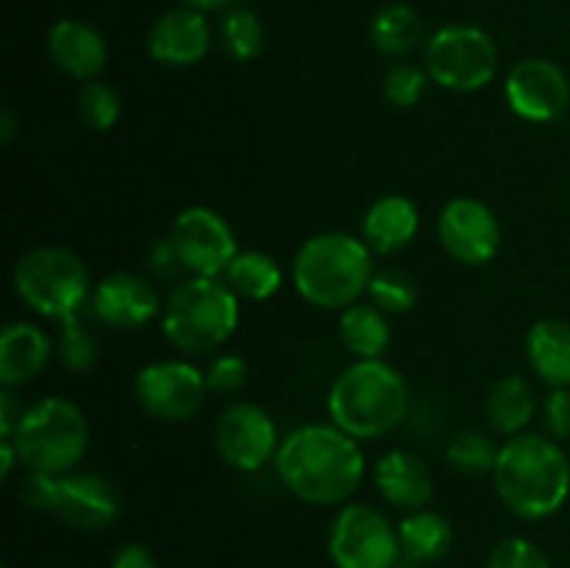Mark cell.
Returning <instances> with one entry per match:
<instances>
[{"instance_id":"cell-1","label":"cell","mask_w":570,"mask_h":568,"mask_svg":"<svg viewBox=\"0 0 570 568\" xmlns=\"http://www.w3.org/2000/svg\"><path fill=\"white\" fill-rule=\"evenodd\" d=\"M273 462L284 488L315 507L345 505L365 479V454L360 443L334 423L293 429L282 440Z\"/></svg>"},{"instance_id":"cell-2","label":"cell","mask_w":570,"mask_h":568,"mask_svg":"<svg viewBox=\"0 0 570 568\" xmlns=\"http://www.w3.org/2000/svg\"><path fill=\"white\" fill-rule=\"evenodd\" d=\"M493 484L501 505L523 521H543L570 496V462L554 438L523 432L499 449Z\"/></svg>"},{"instance_id":"cell-3","label":"cell","mask_w":570,"mask_h":568,"mask_svg":"<svg viewBox=\"0 0 570 568\" xmlns=\"http://www.w3.org/2000/svg\"><path fill=\"white\" fill-rule=\"evenodd\" d=\"M328 418L356 440L384 438L410 412V384L384 360H356L328 390Z\"/></svg>"},{"instance_id":"cell-4","label":"cell","mask_w":570,"mask_h":568,"mask_svg":"<svg viewBox=\"0 0 570 568\" xmlns=\"http://www.w3.org/2000/svg\"><path fill=\"white\" fill-rule=\"evenodd\" d=\"M373 251L345 232H323L306 239L293 262V284L317 310H348L373 282Z\"/></svg>"},{"instance_id":"cell-5","label":"cell","mask_w":570,"mask_h":568,"mask_svg":"<svg viewBox=\"0 0 570 568\" xmlns=\"http://www.w3.org/2000/svg\"><path fill=\"white\" fill-rule=\"evenodd\" d=\"M237 323L239 298L223 278H184L161 306V332L167 343L189 356L223 349L232 340Z\"/></svg>"},{"instance_id":"cell-6","label":"cell","mask_w":570,"mask_h":568,"mask_svg":"<svg viewBox=\"0 0 570 568\" xmlns=\"http://www.w3.org/2000/svg\"><path fill=\"white\" fill-rule=\"evenodd\" d=\"M11 440L28 471L59 477L76 471L87 457L89 421L78 404L61 395H48L28 407Z\"/></svg>"},{"instance_id":"cell-7","label":"cell","mask_w":570,"mask_h":568,"mask_svg":"<svg viewBox=\"0 0 570 568\" xmlns=\"http://www.w3.org/2000/svg\"><path fill=\"white\" fill-rule=\"evenodd\" d=\"M14 293L22 304L50 321L78 315L92 295L81 256L59 245H42L20 256L14 267Z\"/></svg>"},{"instance_id":"cell-8","label":"cell","mask_w":570,"mask_h":568,"mask_svg":"<svg viewBox=\"0 0 570 568\" xmlns=\"http://www.w3.org/2000/svg\"><path fill=\"white\" fill-rule=\"evenodd\" d=\"M33 510L53 512L67 527L98 532L120 516V499L109 479L100 473L70 471L59 477L31 473L22 490Z\"/></svg>"},{"instance_id":"cell-9","label":"cell","mask_w":570,"mask_h":568,"mask_svg":"<svg viewBox=\"0 0 570 568\" xmlns=\"http://www.w3.org/2000/svg\"><path fill=\"white\" fill-rule=\"evenodd\" d=\"M423 67L449 92H479L499 70V50L488 31L476 26H445L423 48Z\"/></svg>"},{"instance_id":"cell-10","label":"cell","mask_w":570,"mask_h":568,"mask_svg":"<svg viewBox=\"0 0 570 568\" xmlns=\"http://www.w3.org/2000/svg\"><path fill=\"white\" fill-rule=\"evenodd\" d=\"M328 557L337 568H393L401 557L399 527L379 507L345 505L328 529Z\"/></svg>"},{"instance_id":"cell-11","label":"cell","mask_w":570,"mask_h":568,"mask_svg":"<svg viewBox=\"0 0 570 568\" xmlns=\"http://www.w3.org/2000/svg\"><path fill=\"white\" fill-rule=\"evenodd\" d=\"M206 393V376L187 360L150 362L134 379L137 404L165 423H184L198 415Z\"/></svg>"},{"instance_id":"cell-12","label":"cell","mask_w":570,"mask_h":568,"mask_svg":"<svg viewBox=\"0 0 570 568\" xmlns=\"http://www.w3.org/2000/svg\"><path fill=\"white\" fill-rule=\"evenodd\" d=\"M167 237L173 239L181 265L193 276L220 278L239 254L228 221L209 206H189L178 212Z\"/></svg>"},{"instance_id":"cell-13","label":"cell","mask_w":570,"mask_h":568,"mask_svg":"<svg viewBox=\"0 0 570 568\" xmlns=\"http://www.w3.org/2000/svg\"><path fill=\"white\" fill-rule=\"evenodd\" d=\"M278 429L271 412L250 401L226 407L215 423V449L232 468L254 473L276 460Z\"/></svg>"},{"instance_id":"cell-14","label":"cell","mask_w":570,"mask_h":568,"mask_svg":"<svg viewBox=\"0 0 570 568\" xmlns=\"http://www.w3.org/2000/svg\"><path fill=\"white\" fill-rule=\"evenodd\" d=\"M440 245L462 265H488L501 248V223L488 204L476 198H454L438 217Z\"/></svg>"},{"instance_id":"cell-15","label":"cell","mask_w":570,"mask_h":568,"mask_svg":"<svg viewBox=\"0 0 570 568\" xmlns=\"http://www.w3.org/2000/svg\"><path fill=\"white\" fill-rule=\"evenodd\" d=\"M504 98L518 117L551 123L570 106V81L560 65L549 59H523L504 81Z\"/></svg>"},{"instance_id":"cell-16","label":"cell","mask_w":570,"mask_h":568,"mask_svg":"<svg viewBox=\"0 0 570 568\" xmlns=\"http://www.w3.org/2000/svg\"><path fill=\"white\" fill-rule=\"evenodd\" d=\"M92 315L111 329H139L159 315V290L150 278L131 271H117L100 278L89 295Z\"/></svg>"},{"instance_id":"cell-17","label":"cell","mask_w":570,"mask_h":568,"mask_svg":"<svg viewBox=\"0 0 570 568\" xmlns=\"http://www.w3.org/2000/svg\"><path fill=\"white\" fill-rule=\"evenodd\" d=\"M212 31L204 11L178 6L150 26L148 53L165 67H193L209 53Z\"/></svg>"},{"instance_id":"cell-18","label":"cell","mask_w":570,"mask_h":568,"mask_svg":"<svg viewBox=\"0 0 570 568\" xmlns=\"http://www.w3.org/2000/svg\"><path fill=\"white\" fill-rule=\"evenodd\" d=\"M373 482L387 505L404 512L423 510L434 496V477L426 462L406 449H393L379 457Z\"/></svg>"},{"instance_id":"cell-19","label":"cell","mask_w":570,"mask_h":568,"mask_svg":"<svg viewBox=\"0 0 570 568\" xmlns=\"http://www.w3.org/2000/svg\"><path fill=\"white\" fill-rule=\"evenodd\" d=\"M48 56L61 72L81 81L100 76L109 59L106 39L83 20H59L48 31Z\"/></svg>"},{"instance_id":"cell-20","label":"cell","mask_w":570,"mask_h":568,"mask_svg":"<svg viewBox=\"0 0 570 568\" xmlns=\"http://www.w3.org/2000/svg\"><path fill=\"white\" fill-rule=\"evenodd\" d=\"M53 343L37 323L14 321L0 332V384L22 388L48 368Z\"/></svg>"},{"instance_id":"cell-21","label":"cell","mask_w":570,"mask_h":568,"mask_svg":"<svg viewBox=\"0 0 570 568\" xmlns=\"http://www.w3.org/2000/svg\"><path fill=\"white\" fill-rule=\"evenodd\" d=\"M417 226H421V215H417V206L410 198L384 195L365 212L362 239H365L373 254L393 256L415 239Z\"/></svg>"},{"instance_id":"cell-22","label":"cell","mask_w":570,"mask_h":568,"mask_svg":"<svg viewBox=\"0 0 570 568\" xmlns=\"http://www.w3.org/2000/svg\"><path fill=\"white\" fill-rule=\"evenodd\" d=\"M527 360L551 388H570V323L560 317L538 321L527 334Z\"/></svg>"},{"instance_id":"cell-23","label":"cell","mask_w":570,"mask_h":568,"mask_svg":"<svg viewBox=\"0 0 570 568\" xmlns=\"http://www.w3.org/2000/svg\"><path fill=\"white\" fill-rule=\"evenodd\" d=\"M538 412V393L527 376H504L490 388L484 399V418L490 429L507 438L523 434Z\"/></svg>"},{"instance_id":"cell-24","label":"cell","mask_w":570,"mask_h":568,"mask_svg":"<svg viewBox=\"0 0 570 568\" xmlns=\"http://www.w3.org/2000/svg\"><path fill=\"white\" fill-rule=\"evenodd\" d=\"M373 48L390 59H406L423 48L426 39V22L412 6L393 3L384 6L371 22Z\"/></svg>"},{"instance_id":"cell-25","label":"cell","mask_w":570,"mask_h":568,"mask_svg":"<svg viewBox=\"0 0 570 568\" xmlns=\"http://www.w3.org/2000/svg\"><path fill=\"white\" fill-rule=\"evenodd\" d=\"M337 334L345 351L356 360H382L384 351L390 349L387 315L379 306L362 304V301L340 312Z\"/></svg>"},{"instance_id":"cell-26","label":"cell","mask_w":570,"mask_h":568,"mask_svg":"<svg viewBox=\"0 0 570 568\" xmlns=\"http://www.w3.org/2000/svg\"><path fill=\"white\" fill-rule=\"evenodd\" d=\"M399 540L401 555L426 566V562H434L449 555L451 543H454V529H451L449 518L423 507V510L406 512L401 518Z\"/></svg>"},{"instance_id":"cell-27","label":"cell","mask_w":570,"mask_h":568,"mask_svg":"<svg viewBox=\"0 0 570 568\" xmlns=\"http://www.w3.org/2000/svg\"><path fill=\"white\" fill-rule=\"evenodd\" d=\"M223 282L232 287L239 301H267L282 290L284 273L271 254L245 251V254L234 256L228 271L223 273Z\"/></svg>"},{"instance_id":"cell-28","label":"cell","mask_w":570,"mask_h":568,"mask_svg":"<svg viewBox=\"0 0 570 568\" xmlns=\"http://www.w3.org/2000/svg\"><path fill=\"white\" fill-rule=\"evenodd\" d=\"M220 39L223 48L234 61H250L265 48V28H262L256 11L245 9V6H234L223 14Z\"/></svg>"},{"instance_id":"cell-29","label":"cell","mask_w":570,"mask_h":568,"mask_svg":"<svg viewBox=\"0 0 570 568\" xmlns=\"http://www.w3.org/2000/svg\"><path fill=\"white\" fill-rule=\"evenodd\" d=\"M499 449L501 445H495L490 434L479 432V429H465V432L454 434L451 443L445 445V460L454 471L479 477V473H493Z\"/></svg>"},{"instance_id":"cell-30","label":"cell","mask_w":570,"mask_h":568,"mask_svg":"<svg viewBox=\"0 0 570 568\" xmlns=\"http://www.w3.org/2000/svg\"><path fill=\"white\" fill-rule=\"evenodd\" d=\"M367 295H371V304L379 306L384 315H401L417 304L421 290H417L415 276L406 273L404 267H382L373 273Z\"/></svg>"},{"instance_id":"cell-31","label":"cell","mask_w":570,"mask_h":568,"mask_svg":"<svg viewBox=\"0 0 570 568\" xmlns=\"http://www.w3.org/2000/svg\"><path fill=\"white\" fill-rule=\"evenodd\" d=\"M59 340H56V356L70 373H87L98 360V343L92 332L81 323V317L72 315L59 321Z\"/></svg>"},{"instance_id":"cell-32","label":"cell","mask_w":570,"mask_h":568,"mask_svg":"<svg viewBox=\"0 0 570 568\" xmlns=\"http://www.w3.org/2000/svg\"><path fill=\"white\" fill-rule=\"evenodd\" d=\"M78 115L92 131H109L120 120V95L104 81H87L78 95Z\"/></svg>"},{"instance_id":"cell-33","label":"cell","mask_w":570,"mask_h":568,"mask_svg":"<svg viewBox=\"0 0 570 568\" xmlns=\"http://www.w3.org/2000/svg\"><path fill=\"white\" fill-rule=\"evenodd\" d=\"M432 81L426 72V67L410 65V61H399L387 70L384 76V98L390 100L399 109H412L417 106V100L426 92V84Z\"/></svg>"},{"instance_id":"cell-34","label":"cell","mask_w":570,"mask_h":568,"mask_svg":"<svg viewBox=\"0 0 570 568\" xmlns=\"http://www.w3.org/2000/svg\"><path fill=\"white\" fill-rule=\"evenodd\" d=\"M484 568H551V560L540 546L527 538H507L490 551Z\"/></svg>"},{"instance_id":"cell-35","label":"cell","mask_w":570,"mask_h":568,"mask_svg":"<svg viewBox=\"0 0 570 568\" xmlns=\"http://www.w3.org/2000/svg\"><path fill=\"white\" fill-rule=\"evenodd\" d=\"M206 390L217 395L239 393L248 382V362L239 354H220L209 368L204 371Z\"/></svg>"},{"instance_id":"cell-36","label":"cell","mask_w":570,"mask_h":568,"mask_svg":"<svg viewBox=\"0 0 570 568\" xmlns=\"http://www.w3.org/2000/svg\"><path fill=\"white\" fill-rule=\"evenodd\" d=\"M546 429L554 440H570V388H554L546 401Z\"/></svg>"},{"instance_id":"cell-37","label":"cell","mask_w":570,"mask_h":568,"mask_svg":"<svg viewBox=\"0 0 570 568\" xmlns=\"http://www.w3.org/2000/svg\"><path fill=\"white\" fill-rule=\"evenodd\" d=\"M26 410L28 407L22 404L20 395L14 393V388L0 390V434H3V438H14Z\"/></svg>"},{"instance_id":"cell-38","label":"cell","mask_w":570,"mask_h":568,"mask_svg":"<svg viewBox=\"0 0 570 568\" xmlns=\"http://www.w3.org/2000/svg\"><path fill=\"white\" fill-rule=\"evenodd\" d=\"M150 267H154L156 276L161 278H176L178 273H187V267L181 265V256H178L176 245H173L170 237L161 239L159 245L150 254Z\"/></svg>"},{"instance_id":"cell-39","label":"cell","mask_w":570,"mask_h":568,"mask_svg":"<svg viewBox=\"0 0 570 568\" xmlns=\"http://www.w3.org/2000/svg\"><path fill=\"white\" fill-rule=\"evenodd\" d=\"M111 568H159L154 551L142 543H126L111 560Z\"/></svg>"},{"instance_id":"cell-40","label":"cell","mask_w":570,"mask_h":568,"mask_svg":"<svg viewBox=\"0 0 570 568\" xmlns=\"http://www.w3.org/2000/svg\"><path fill=\"white\" fill-rule=\"evenodd\" d=\"M17 460H20V454H17V449H14V440L11 438L0 440V477L9 479L11 468H14Z\"/></svg>"},{"instance_id":"cell-41","label":"cell","mask_w":570,"mask_h":568,"mask_svg":"<svg viewBox=\"0 0 570 568\" xmlns=\"http://www.w3.org/2000/svg\"><path fill=\"white\" fill-rule=\"evenodd\" d=\"M14 128H17L14 111H11L9 106H3V111H0V139H3L6 145L11 143V137H14Z\"/></svg>"},{"instance_id":"cell-42","label":"cell","mask_w":570,"mask_h":568,"mask_svg":"<svg viewBox=\"0 0 570 568\" xmlns=\"http://www.w3.org/2000/svg\"><path fill=\"white\" fill-rule=\"evenodd\" d=\"M184 6L189 9H198V11H217V9H226V6L237 3V0H181Z\"/></svg>"},{"instance_id":"cell-43","label":"cell","mask_w":570,"mask_h":568,"mask_svg":"<svg viewBox=\"0 0 570 568\" xmlns=\"http://www.w3.org/2000/svg\"><path fill=\"white\" fill-rule=\"evenodd\" d=\"M393 568H423V562H417V560H412V557L401 555L399 560L393 562Z\"/></svg>"}]
</instances>
